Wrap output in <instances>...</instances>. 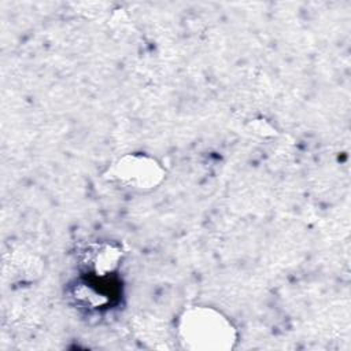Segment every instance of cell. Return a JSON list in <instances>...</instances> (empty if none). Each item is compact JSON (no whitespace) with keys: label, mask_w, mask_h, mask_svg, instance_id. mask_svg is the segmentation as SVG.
Instances as JSON below:
<instances>
[{"label":"cell","mask_w":351,"mask_h":351,"mask_svg":"<svg viewBox=\"0 0 351 351\" xmlns=\"http://www.w3.org/2000/svg\"><path fill=\"white\" fill-rule=\"evenodd\" d=\"M182 344L191 350L225 351L233 347L236 330L232 322L211 307H192L186 310L178 325Z\"/></svg>","instance_id":"obj_1"},{"label":"cell","mask_w":351,"mask_h":351,"mask_svg":"<svg viewBox=\"0 0 351 351\" xmlns=\"http://www.w3.org/2000/svg\"><path fill=\"white\" fill-rule=\"evenodd\" d=\"M111 176L121 184L133 189H152L165 177L163 167L151 156L143 154H130L118 159Z\"/></svg>","instance_id":"obj_2"}]
</instances>
